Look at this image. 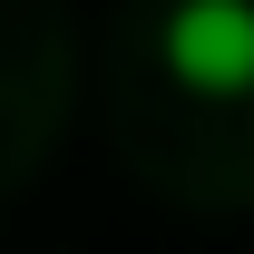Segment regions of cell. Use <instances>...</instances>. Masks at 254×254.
Here are the masks:
<instances>
[{
	"mask_svg": "<svg viewBox=\"0 0 254 254\" xmlns=\"http://www.w3.org/2000/svg\"><path fill=\"white\" fill-rule=\"evenodd\" d=\"M157 49L195 98H254V0H176Z\"/></svg>",
	"mask_w": 254,
	"mask_h": 254,
	"instance_id": "6da1fadb",
	"label": "cell"
}]
</instances>
